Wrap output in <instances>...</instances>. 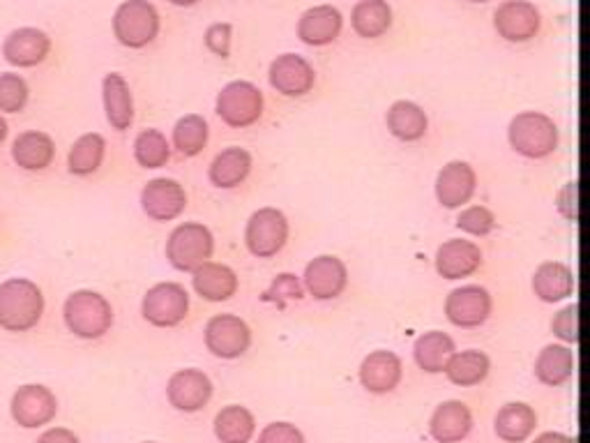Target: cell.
I'll return each instance as SVG.
<instances>
[{
    "instance_id": "11",
    "label": "cell",
    "mask_w": 590,
    "mask_h": 443,
    "mask_svg": "<svg viewBox=\"0 0 590 443\" xmlns=\"http://www.w3.org/2000/svg\"><path fill=\"white\" fill-rule=\"evenodd\" d=\"M491 315V296L483 286H459L445 300V317L459 328H478Z\"/></svg>"
},
{
    "instance_id": "20",
    "label": "cell",
    "mask_w": 590,
    "mask_h": 443,
    "mask_svg": "<svg viewBox=\"0 0 590 443\" xmlns=\"http://www.w3.org/2000/svg\"><path fill=\"white\" fill-rule=\"evenodd\" d=\"M404 374V365L393 351H374L360 365V384L374 395L393 393Z\"/></svg>"
},
{
    "instance_id": "29",
    "label": "cell",
    "mask_w": 590,
    "mask_h": 443,
    "mask_svg": "<svg viewBox=\"0 0 590 443\" xmlns=\"http://www.w3.org/2000/svg\"><path fill=\"white\" fill-rule=\"evenodd\" d=\"M535 425H537V416L529 405L510 402L496 413L493 430L498 439H503L506 443H521L533 434Z\"/></svg>"
},
{
    "instance_id": "34",
    "label": "cell",
    "mask_w": 590,
    "mask_h": 443,
    "mask_svg": "<svg viewBox=\"0 0 590 443\" xmlns=\"http://www.w3.org/2000/svg\"><path fill=\"white\" fill-rule=\"evenodd\" d=\"M257 420L252 411L231 405L224 407L217 418H215V434L222 443H249V439L254 436Z\"/></svg>"
},
{
    "instance_id": "4",
    "label": "cell",
    "mask_w": 590,
    "mask_h": 443,
    "mask_svg": "<svg viewBox=\"0 0 590 443\" xmlns=\"http://www.w3.org/2000/svg\"><path fill=\"white\" fill-rule=\"evenodd\" d=\"M215 240L208 227L198 222H185L171 231L167 240V259L175 271L194 273L213 257Z\"/></svg>"
},
{
    "instance_id": "26",
    "label": "cell",
    "mask_w": 590,
    "mask_h": 443,
    "mask_svg": "<svg viewBox=\"0 0 590 443\" xmlns=\"http://www.w3.org/2000/svg\"><path fill=\"white\" fill-rule=\"evenodd\" d=\"M575 367L577 361L572 349H567L563 344H549L540 351V356L535 361V376L544 386L556 388L572 379Z\"/></svg>"
},
{
    "instance_id": "13",
    "label": "cell",
    "mask_w": 590,
    "mask_h": 443,
    "mask_svg": "<svg viewBox=\"0 0 590 443\" xmlns=\"http://www.w3.org/2000/svg\"><path fill=\"white\" fill-rule=\"evenodd\" d=\"M540 12L529 0H508L493 14V26L508 42H529L540 31Z\"/></svg>"
},
{
    "instance_id": "22",
    "label": "cell",
    "mask_w": 590,
    "mask_h": 443,
    "mask_svg": "<svg viewBox=\"0 0 590 443\" xmlns=\"http://www.w3.org/2000/svg\"><path fill=\"white\" fill-rule=\"evenodd\" d=\"M102 98L109 125L118 132L129 129L134 123V100L125 77L118 72L106 75L102 81Z\"/></svg>"
},
{
    "instance_id": "12",
    "label": "cell",
    "mask_w": 590,
    "mask_h": 443,
    "mask_svg": "<svg viewBox=\"0 0 590 443\" xmlns=\"http://www.w3.org/2000/svg\"><path fill=\"white\" fill-rule=\"evenodd\" d=\"M347 284H349V271L342 259L324 254L307 263L305 286L316 300H330L342 296Z\"/></svg>"
},
{
    "instance_id": "46",
    "label": "cell",
    "mask_w": 590,
    "mask_h": 443,
    "mask_svg": "<svg viewBox=\"0 0 590 443\" xmlns=\"http://www.w3.org/2000/svg\"><path fill=\"white\" fill-rule=\"evenodd\" d=\"M533 443H577V439L560 434V432H544Z\"/></svg>"
},
{
    "instance_id": "7",
    "label": "cell",
    "mask_w": 590,
    "mask_h": 443,
    "mask_svg": "<svg viewBox=\"0 0 590 443\" xmlns=\"http://www.w3.org/2000/svg\"><path fill=\"white\" fill-rule=\"evenodd\" d=\"M288 240V219L277 208H261L247 222V250L259 259L275 257Z\"/></svg>"
},
{
    "instance_id": "8",
    "label": "cell",
    "mask_w": 590,
    "mask_h": 443,
    "mask_svg": "<svg viewBox=\"0 0 590 443\" xmlns=\"http://www.w3.org/2000/svg\"><path fill=\"white\" fill-rule=\"evenodd\" d=\"M141 313L144 319L157 328H173L183 323L190 313V294L185 292V286L175 282L155 284L144 296Z\"/></svg>"
},
{
    "instance_id": "21",
    "label": "cell",
    "mask_w": 590,
    "mask_h": 443,
    "mask_svg": "<svg viewBox=\"0 0 590 443\" xmlns=\"http://www.w3.org/2000/svg\"><path fill=\"white\" fill-rule=\"evenodd\" d=\"M342 12L332 5H319L307 10L298 21V37L309 47H326L342 33Z\"/></svg>"
},
{
    "instance_id": "17",
    "label": "cell",
    "mask_w": 590,
    "mask_h": 443,
    "mask_svg": "<svg viewBox=\"0 0 590 443\" xmlns=\"http://www.w3.org/2000/svg\"><path fill=\"white\" fill-rule=\"evenodd\" d=\"M475 185H478V175H475L473 167L468 162L455 160L441 169L436 179V198L439 204L455 211L470 202L475 194Z\"/></svg>"
},
{
    "instance_id": "36",
    "label": "cell",
    "mask_w": 590,
    "mask_h": 443,
    "mask_svg": "<svg viewBox=\"0 0 590 443\" xmlns=\"http://www.w3.org/2000/svg\"><path fill=\"white\" fill-rule=\"evenodd\" d=\"M208 123L206 118H201L196 114L180 118L173 127V146L178 148L180 155H185V158H194L208 144Z\"/></svg>"
},
{
    "instance_id": "45",
    "label": "cell",
    "mask_w": 590,
    "mask_h": 443,
    "mask_svg": "<svg viewBox=\"0 0 590 443\" xmlns=\"http://www.w3.org/2000/svg\"><path fill=\"white\" fill-rule=\"evenodd\" d=\"M37 443H81V441L72 430L52 428V430H47L37 439Z\"/></svg>"
},
{
    "instance_id": "37",
    "label": "cell",
    "mask_w": 590,
    "mask_h": 443,
    "mask_svg": "<svg viewBox=\"0 0 590 443\" xmlns=\"http://www.w3.org/2000/svg\"><path fill=\"white\" fill-rule=\"evenodd\" d=\"M134 158L144 169H160L171 158V146L160 129H144L134 141Z\"/></svg>"
},
{
    "instance_id": "41",
    "label": "cell",
    "mask_w": 590,
    "mask_h": 443,
    "mask_svg": "<svg viewBox=\"0 0 590 443\" xmlns=\"http://www.w3.org/2000/svg\"><path fill=\"white\" fill-rule=\"evenodd\" d=\"M259 443H305V436L291 423H270L259 434Z\"/></svg>"
},
{
    "instance_id": "14",
    "label": "cell",
    "mask_w": 590,
    "mask_h": 443,
    "mask_svg": "<svg viewBox=\"0 0 590 443\" xmlns=\"http://www.w3.org/2000/svg\"><path fill=\"white\" fill-rule=\"evenodd\" d=\"M188 206L185 188L173 179H155L141 192V208L155 222H171Z\"/></svg>"
},
{
    "instance_id": "43",
    "label": "cell",
    "mask_w": 590,
    "mask_h": 443,
    "mask_svg": "<svg viewBox=\"0 0 590 443\" xmlns=\"http://www.w3.org/2000/svg\"><path fill=\"white\" fill-rule=\"evenodd\" d=\"M206 44L215 56L226 58L231 52V26L229 24H215L206 33Z\"/></svg>"
},
{
    "instance_id": "23",
    "label": "cell",
    "mask_w": 590,
    "mask_h": 443,
    "mask_svg": "<svg viewBox=\"0 0 590 443\" xmlns=\"http://www.w3.org/2000/svg\"><path fill=\"white\" fill-rule=\"evenodd\" d=\"M470 428H473L470 409L459 400L443 402L429 420L431 436L439 443H459L468 436Z\"/></svg>"
},
{
    "instance_id": "47",
    "label": "cell",
    "mask_w": 590,
    "mask_h": 443,
    "mask_svg": "<svg viewBox=\"0 0 590 443\" xmlns=\"http://www.w3.org/2000/svg\"><path fill=\"white\" fill-rule=\"evenodd\" d=\"M171 5H178V8H190V5H196L198 0H169Z\"/></svg>"
},
{
    "instance_id": "44",
    "label": "cell",
    "mask_w": 590,
    "mask_h": 443,
    "mask_svg": "<svg viewBox=\"0 0 590 443\" xmlns=\"http://www.w3.org/2000/svg\"><path fill=\"white\" fill-rule=\"evenodd\" d=\"M560 215L567 219V222H577V181L567 183L560 194H558V202H556Z\"/></svg>"
},
{
    "instance_id": "48",
    "label": "cell",
    "mask_w": 590,
    "mask_h": 443,
    "mask_svg": "<svg viewBox=\"0 0 590 443\" xmlns=\"http://www.w3.org/2000/svg\"><path fill=\"white\" fill-rule=\"evenodd\" d=\"M5 139H8V123L3 116H0V144H3Z\"/></svg>"
},
{
    "instance_id": "35",
    "label": "cell",
    "mask_w": 590,
    "mask_h": 443,
    "mask_svg": "<svg viewBox=\"0 0 590 443\" xmlns=\"http://www.w3.org/2000/svg\"><path fill=\"white\" fill-rule=\"evenodd\" d=\"M104 152H106L104 137L98 135V132H90V135H83L75 141L70 158H67V167H70V173L75 175H90L102 167Z\"/></svg>"
},
{
    "instance_id": "50",
    "label": "cell",
    "mask_w": 590,
    "mask_h": 443,
    "mask_svg": "<svg viewBox=\"0 0 590 443\" xmlns=\"http://www.w3.org/2000/svg\"><path fill=\"white\" fill-rule=\"evenodd\" d=\"M146 443H152V441H146Z\"/></svg>"
},
{
    "instance_id": "5",
    "label": "cell",
    "mask_w": 590,
    "mask_h": 443,
    "mask_svg": "<svg viewBox=\"0 0 590 443\" xmlns=\"http://www.w3.org/2000/svg\"><path fill=\"white\" fill-rule=\"evenodd\" d=\"M160 33V14L148 0H125L113 14V35L127 49H144Z\"/></svg>"
},
{
    "instance_id": "10",
    "label": "cell",
    "mask_w": 590,
    "mask_h": 443,
    "mask_svg": "<svg viewBox=\"0 0 590 443\" xmlns=\"http://www.w3.org/2000/svg\"><path fill=\"white\" fill-rule=\"evenodd\" d=\"M252 344V330L236 315H217L206 326V347L217 359L234 361Z\"/></svg>"
},
{
    "instance_id": "19",
    "label": "cell",
    "mask_w": 590,
    "mask_h": 443,
    "mask_svg": "<svg viewBox=\"0 0 590 443\" xmlns=\"http://www.w3.org/2000/svg\"><path fill=\"white\" fill-rule=\"evenodd\" d=\"M483 252L470 240L452 238L445 240L436 252V271L445 280H462L480 271Z\"/></svg>"
},
{
    "instance_id": "24",
    "label": "cell",
    "mask_w": 590,
    "mask_h": 443,
    "mask_svg": "<svg viewBox=\"0 0 590 443\" xmlns=\"http://www.w3.org/2000/svg\"><path fill=\"white\" fill-rule=\"evenodd\" d=\"M194 292L211 303H222L236 296L238 292V275L224 263L206 261L201 269L194 271Z\"/></svg>"
},
{
    "instance_id": "30",
    "label": "cell",
    "mask_w": 590,
    "mask_h": 443,
    "mask_svg": "<svg viewBox=\"0 0 590 443\" xmlns=\"http://www.w3.org/2000/svg\"><path fill=\"white\" fill-rule=\"evenodd\" d=\"M385 121H388V129L393 132V137L406 144L420 141L427 135V127H429L422 106H418L416 102H406V100L395 102L388 111V116H385Z\"/></svg>"
},
{
    "instance_id": "16",
    "label": "cell",
    "mask_w": 590,
    "mask_h": 443,
    "mask_svg": "<svg viewBox=\"0 0 590 443\" xmlns=\"http://www.w3.org/2000/svg\"><path fill=\"white\" fill-rule=\"evenodd\" d=\"M167 395L171 407H175L178 411L194 413L211 402L213 384L201 370H180L169 379Z\"/></svg>"
},
{
    "instance_id": "33",
    "label": "cell",
    "mask_w": 590,
    "mask_h": 443,
    "mask_svg": "<svg viewBox=\"0 0 590 443\" xmlns=\"http://www.w3.org/2000/svg\"><path fill=\"white\" fill-rule=\"evenodd\" d=\"M351 26L360 37H381L393 26V10L385 0H360L353 8Z\"/></svg>"
},
{
    "instance_id": "3",
    "label": "cell",
    "mask_w": 590,
    "mask_h": 443,
    "mask_svg": "<svg viewBox=\"0 0 590 443\" xmlns=\"http://www.w3.org/2000/svg\"><path fill=\"white\" fill-rule=\"evenodd\" d=\"M508 139L514 152L524 155L529 160H544L558 148V127L540 111H524V114L512 118Z\"/></svg>"
},
{
    "instance_id": "49",
    "label": "cell",
    "mask_w": 590,
    "mask_h": 443,
    "mask_svg": "<svg viewBox=\"0 0 590 443\" xmlns=\"http://www.w3.org/2000/svg\"><path fill=\"white\" fill-rule=\"evenodd\" d=\"M470 3H487V0H470Z\"/></svg>"
},
{
    "instance_id": "28",
    "label": "cell",
    "mask_w": 590,
    "mask_h": 443,
    "mask_svg": "<svg viewBox=\"0 0 590 443\" xmlns=\"http://www.w3.org/2000/svg\"><path fill=\"white\" fill-rule=\"evenodd\" d=\"M249 171H252V155H249L245 148H226L222 150L217 158L211 164V183L222 188V190H231L240 185Z\"/></svg>"
},
{
    "instance_id": "9",
    "label": "cell",
    "mask_w": 590,
    "mask_h": 443,
    "mask_svg": "<svg viewBox=\"0 0 590 443\" xmlns=\"http://www.w3.org/2000/svg\"><path fill=\"white\" fill-rule=\"evenodd\" d=\"M10 413L14 418V423L26 428V430H37L49 425L58 413V400L56 395L39 384H29L21 386L10 402Z\"/></svg>"
},
{
    "instance_id": "27",
    "label": "cell",
    "mask_w": 590,
    "mask_h": 443,
    "mask_svg": "<svg viewBox=\"0 0 590 443\" xmlns=\"http://www.w3.org/2000/svg\"><path fill=\"white\" fill-rule=\"evenodd\" d=\"M533 292L542 303H558L575 292V273L565 263L547 261L533 275Z\"/></svg>"
},
{
    "instance_id": "1",
    "label": "cell",
    "mask_w": 590,
    "mask_h": 443,
    "mask_svg": "<svg viewBox=\"0 0 590 443\" xmlns=\"http://www.w3.org/2000/svg\"><path fill=\"white\" fill-rule=\"evenodd\" d=\"M44 315L42 289L26 280L12 277L0 284V328L8 332L33 330Z\"/></svg>"
},
{
    "instance_id": "25",
    "label": "cell",
    "mask_w": 590,
    "mask_h": 443,
    "mask_svg": "<svg viewBox=\"0 0 590 443\" xmlns=\"http://www.w3.org/2000/svg\"><path fill=\"white\" fill-rule=\"evenodd\" d=\"M56 158V146L49 135L29 129L12 144V160L26 171H44Z\"/></svg>"
},
{
    "instance_id": "39",
    "label": "cell",
    "mask_w": 590,
    "mask_h": 443,
    "mask_svg": "<svg viewBox=\"0 0 590 443\" xmlns=\"http://www.w3.org/2000/svg\"><path fill=\"white\" fill-rule=\"evenodd\" d=\"M457 227L470 236H487L496 227V217L489 208L485 206H470L459 213Z\"/></svg>"
},
{
    "instance_id": "38",
    "label": "cell",
    "mask_w": 590,
    "mask_h": 443,
    "mask_svg": "<svg viewBox=\"0 0 590 443\" xmlns=\"http://www.w3.org/2000/svg\"><path fill=\"white\" fill-rule=\"evenodd\" d=\"M29 104V83L24 77L5 72L0 75V111L3 114H19Z\"/></svg>"
},
{
    "instance_id": "6",
    "label": "cell",
    "mask_w": 590,
    "mask_h": 443,
    "mask_svg": "<svg viewBox=\"0 0 590 443\" xmlns=\"http://www.w3.org/2000/svg\"><path fill=\"white\" fill-rule=\"evenodd\" d=\"M217 116L231 127H249L263 116V93L249 81L226 83L217 95Z\"/></svg>"
},
{
    "instance_id": "42",
    "label": "cell",
    "mask_w": 590,
    "mask_h": 443,
    "mask_svg": "<svg viewBox=\"0 0 590 443\" xmlns=\"http://www.w3.org/2000/svg\"><path fill=\"white\" fill-rule=\"evenodd\" d=\"M268 300L284 303V300H300L303 298V286L293 275H280L272 284V292L265 294Z\"/></svg>"
},
{
    "instance_id": "40",
    "label": "cell",
    "mask_w": 590,
    "mask_h": 443,
    "mask_svg": "<svg viewBox=\"0 0 590 443\" xmlns=\"http://www.w3.org/2000/svg\"><path fill=\"white\" fill-rule=\"evenodd\" d=\"M554 336L560 338L567 344H577L579 342V305L572 303L563 307L560 313L552 321Z\"/></svg>"
},
{
    "instance_id": "31",
    "label": "cell",
    "mask_w": 590,
    "mask_h": 443,
    "mask_svg": "<svg viewBox=\"0 0 590 443\" xmlns=\"http://www.w3.org/2000/svg\"><path fill=\"white\" fill-rule=\"evenodd\" d=\"M489 367H491V363L487 359V353L468 349L462 353H452V359L447 361L443 372L447 374V379L455 386L470 388V386H478L487 379Z\"/></svg>"
},
{
    "instance_id": "18",
    "label": "cell",
    "mask_w": 590,
    "mask_h": 443,
    "mask_svg": "<svg viewBox=\"0 0 590 443\" xmlns=\"http://www.w3.org/2000/svg\"><path fill=\"white\" fill-rule=\"evenodd\" d=\"M52 52V39L37 29L12 31L3 42V56L14 68H35L47 60Z\"/></svg>"
},
{
    "instance_id": "15",
    "label": "cell",
    "mask_w": 590,
    "mask_h": 443,
    "mask_svg": "<svg viewBox=\"0 0 590 443\" xmlns=\"http://www.w3.org/2000/svg\"><path fill=\"white\" fill-rule=\"evenodd\" d=\"M314 68L298 54H284L270 65V86L286 98L307 95L314 88Z\"/></svg>"
},
{
    "instance_id": "2",
    "label": "cell",
    "mask_w": 590,
    "mask_h": 443,
    "mask_svg": "<svg viewBox=\"0 0 590 443\" xmlns=\"http://www.w3.org/2000/svg\"><path fill=\"white\" fill-rule=\"evenodd\" d=\"M63 319L67 330L81 340H98L113 326V307L98 292H75L65 300Z\"/></svg>"
},
{
    "instance_id": "32",
    "label": "cell",
    "mask_w": 590,
    "mask_h": 443,
    "mask_svg": "<svg viewBox=\"0 0 590 443\" xmlns=\"http://www.w3.org/2000/svg\"><path fill=\"white\" fill-rule=\"evenodd\" d=\"M452 353H455V342H452V338H447L441 330L424 332L413 347V356H416L418 367L429 374L443 372L447 361L452 359Z\"/></svg>"
}]
</instances>
